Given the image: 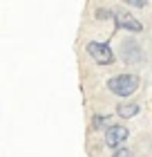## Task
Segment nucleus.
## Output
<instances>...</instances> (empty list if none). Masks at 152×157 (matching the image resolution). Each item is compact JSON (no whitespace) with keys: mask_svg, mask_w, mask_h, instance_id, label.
Instances as JSON below:
<instances>
[{"mask_svg":"<svg viewBox=\"0 0 152 157\" xmlns=\"http://www.w3.org/2000/svg\"><path fill=\"white\" fill-rule=\"evenodd\" d=\"M139 83H141V78L136 74L125 72V74H117V76L107 78V90H110L112 94H117V97H130V94L136 92Z\"/></svg>","mask_w":152,"mask_h":157,"instance_id":"f257e3e1","label":"nucleus"},{"mask_svg":"<svg viewBox=\"0 0 152 157\" xmlns=\"http://www.w3.org/2000/svg\"><path fill=\"white\" fill-rule=\"evenodd\" d=\"M85 49H87V54L92 56V61H94V63H98V65H112V63L117 61V56H114L112 47L107 45V43L90 40Z\"/></svg>","mask_w":152,"mask_h":157,"instance_id":"f03ea898","label":"nucleus"},{"mask_svg":"<svg viewBox=\"0 0 152 157\" xmlns=\"http://www.w3.org/2000/svg\"><path fill=\"white\" fill-rule=\"evenodd\" d=\"M119 54H121V61L125 63V65H139V63L143 61V49H141V45L134 38H125L123 40Z\"/></svg>","mask_w":152,"mask_h":157,"instance_id":"7ed1b4c3","label":"nucleus"},{"mask_svg":"<svg viewBox=\"0 0 152 157\" xmlns=\"http://www.w3.org/2000/svg\"><path fill=\"white\" fill-rule=\"evenodd\" d=\"M128 137H130V128L121 126V124H112L105 130V144H107V148H114V151L123 148V144L128 141Z\"/></svg>","mask_w":152,"mask_h":157,"instance_id":"20e7f679","label":"nucleus"},{"mask_svg":"<svg viewBox=\"0 0 152 157\" xmlns=\"http://www.w3.org/2000/svg\"><path fill=\"white\" fill-rule=\"evenodd\" d=\"M114 23H117L119 29H125V32H141L143 29L141 20L125 9H114Z\"/></svg>","mask_w":152,"mask_h":157,"instance_id":"39448f33","label":"nucleus"},{"mask_svg":"<svg viewBox=\"0 0 152 157\" xmlns=\"http://www.w3.org/2000/svg\"><path fill=\"white\" fill-rule=\"evenodd\" d=\"M139 112H141V105L134 103V101H123V103L117 105V115L121 119H132V117L139 115Z\"/></svg>","mask_w":152,"mask_h":157,"instance_id":"423d86ee","label":"nucleus"},{"mask_svg":"<svg viewBox=\"0 0 152 157\" xmlns=\"http://www.w3.org/2000/svg\"><path fill=\"white\" fill-rule=\"evenodd\" d=\"M110 121H112L110 115H94L92 117V128L94 130H107V128L112 126Z\"/></svg>","mask_w":152,"mask_h":157,"instance_id":"0eeeda50","label":"nucleus"},{"mask_svg":"<svg viewBox=\"0 0 152 157\" xmlns=\"http://www.w3.org/2000/svg\"><path fill=\"white\" fill-rule=\"evenodd\" d=\"M96 18L98 20H110V18H114V9H98Z\"/></svg>","mask_w":152,"mask_h":157,"instance_id":"6e6552de","label":"nucleus"},{"mask_svg":"<svg viewBox=\"0 0 152 157\" xmlns=\"http://www.w3.org/2000/svg\"><path fill=\"white\" fill-rule=\"evenodd\" d=\"M112 157H134V153L130 151V148H119V151H114Z\"/></svg>","mask_w":152,"mask_h":157,"instance_id":"1a4fd4ad","label":"nucleus"},{"mask_svg":"<svg viewBox=\"0 0 152 157\" xmlns=\"http://www.w3.org/2000/svg\"><path fill=\"white\" fill-rule=\"evenodd\" d=\"M125 5H130V7H146L148 5V0H123Z\"/></svg>","mask_w":152,"mask_h":157,"instance_id":"9d476101","label":"nucleus"}]
</instances>
